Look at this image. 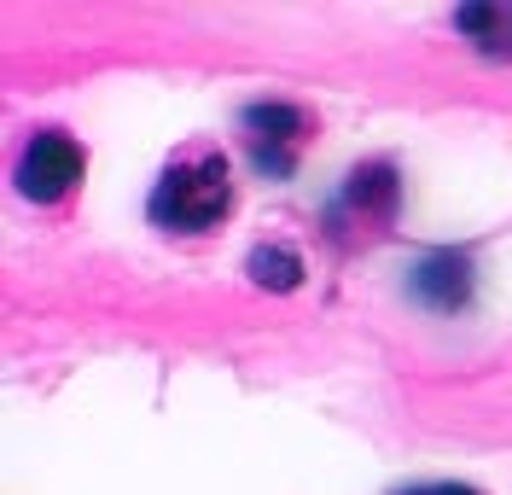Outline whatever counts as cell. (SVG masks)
Wrapping results in <instances>:
<instances>
[{
    "mask_svg": "<svg viewBox=\"0 0 512 495\" xmlns=\"http://www.w3.org/2000/svg\"><path fill=\"white\" fill-rule=\"evenodd\" d=\"M361 210V216H390L396 210V175H390V164H367L350 175V193H344Z\"/></svg>",
    "mask_w": 512,
    "mask_h": 495,
    "instance_id": "obj_6",
    "label": "cell"
},
{
    "mask_svg": "<svg viewBox=\"0 0 512 495\" xmlns=\"http://www.w3.org/2000/svg\"><path fill=\"white\" fill-rule=\"evenodd\" d=\"M227 210H233V181H227V164L216 152L175 164L158 181V193H152V222L158 228H175V233L216 228Z\"/></svg>",
    "mask_w": 512,
    "mask_h": 495,
    "instance_id": "obj_1",
    "label": "cell"
},
{
    "mask_svg": "<svg viewBox=\"0 0 512 495\" xmlns=\"http://www.w3.org/2000/svg\"><path fill=\"white\" fill-rule=\"evenodd\" d=\"M454 24L472 35L483 53H507L512 59V0L507 6H460Z\"/></svg>",
    "mask_w": 512,
    "mask_h": 495,
    "instance_id": "obj_5",
    "label": "cell"
},
{
    "mask_svg": "<svg viewBox=\"0 0 512 495\" xmlns=\"http://www.w3.org/2000/svg\"><path fill=\"white\" fill-rule=\"evenodd\" d=\"M414 297L425 309H437V315H454V309H466V297H472V263L466 257H454V251H437V257H425L414 268Z\"/></svg>",
    "mask_w": 512,
    "mask_h": 495,
    "instance_id": "obj_4",
    "label": "cell"
},
{
    "mask_svg": "<svg viewBox=\"0 0 512 495\" xmlns=\"http://www.w3.org/2000/svg\"><path fill=\"white\" fill-rule=\"evenodd\" d=\"M245 140H251V158L262 175H291L297 169V152H303V134H309V117L297 105H251L245 117Z\"/></svg>",
    "mask_w": 512,
    "mask_h": 495,
    "instance_id": "obj_2",
    "label": "cell"
},
{
    "mask_svg": "<svg viewBox=\"0 0 512 495\" xmlns=\"http://www.w3.org/2000/svg\"><path fill=\"white\" fill-rule=\"evenodd\" d=\"M251 274L262 280V286H274V292H291V286H297V274H303V263H297L291 251L274 245V251H256V257H251Z\"/></svg>",
    "mask_w": 512,
    "mask_h": 495,
    "instance_id": "obj_7",
    "label": "cell"
},
{
    "mask_svg": "<svg viewBox=\"0 0 512 495\" xmlns=\"http://www.w3.org/2000/svg\"><path fill=\"white\" fill-rule=\"evenodd\" d=\"M76 181H82V146H76L70 134H35L30 152H24V164H18L24 198H35V204H59Z\"/></svg>",
    "mask_w": 512,
    "mask_h": 495,
    "instance_id": "obj_3",
    "label": "cell"
},
{
    "mask_svg": "<svg viewBox=\"0 0 512 495\" xmlns=\"http://www.w3.org/2000/svg\"><path fill=\"white\" fill-rule=\"evenodd\" d=\"M408 495H478L472 484H419V490H408Z\"/></svg>",
    "mask_w": 512,
    "mask_h": 495,
    "instance_id": "obj_8",
    "label": "cell"
}]
</instances>
